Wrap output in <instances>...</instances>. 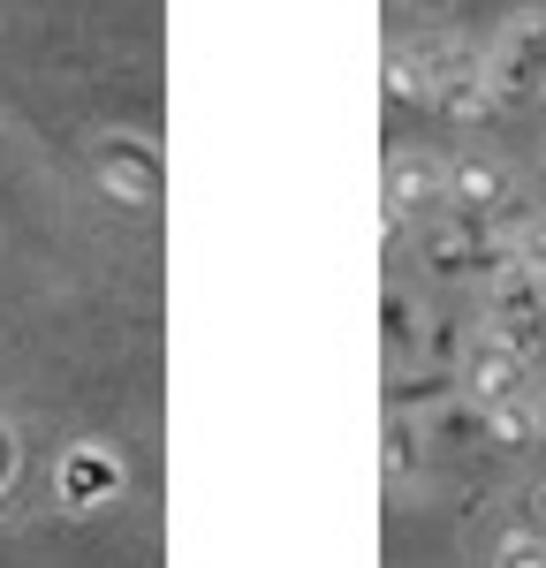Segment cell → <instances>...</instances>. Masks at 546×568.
Returning a JSON list of instances; mask_svg holds the SVG:
<instances>
[{"instance_id":"6da1fadb","label":"cell","mask_w":546,"mask_h":568,"mask_svg":"<svg viewBox=\"0 0 546 568\" xmlns=\"http://www.w3.org/2000/svg\"><path fill=\"white\" fill-rule=\"evenodd\" d=\"M486 77H494L501 106H524V99L539 106V91H546V8H516L508 23H494Z\"/></svg>"},{"instance_id":"7a4b0ae2","label":"cell","mask_w":546,"mask_h":568,"mask_svg":"<svg viewBox=\"0 0 546 568\" xmlns=\"http://www.w3.org/2000/svg\"><path fill=\"white\" fill-rule=\"evenodd\" d=\"M486 326H494L508 349H524L532 364H539L546 356V288H539V273L501 265L494 281H486Z\"/></svg>"},{"instance_id":"3957f363","label":"cell","mask_w":546,"mask_h":568,"mask_svg":"<svg viewBox=\"0 0 546 568\" xmlns=\"http://www.w3.org/2000/svg\"><path fill=\"white\" fill-rule=\"evenodd\" d=\"M532 379H539V364L524 349H508L494 326H478L471 342H463V356H455V387L471 394V402H508V394H532Z\"/></svg>"},{"instance_id":"277c9868","label":"cell","mask_w":546,"mask_h":568,"mask_svg":"<svg viewBox=\"0 0 546 568\" xmlns=\"http://www.w3.org/2000/svg\"><path fill=\"white\" fill-rule=\"evenodd\" d=\"M508 205H524V182L501 152H455L448 160V213L471 220H501Z\"/></svg>"},{"instance_id":"5b68a950","label":"cell","mask_w":546,"mask_h":568,"mask_svg":"<svg viewBox=\"0 0 546 568\" xmlns=\"http://www.w3.org/2000/svg\"><path fill=\"white\" fill-rule=\"evenodd\" d=\"M486 409V447L494 455H532L546 439V425H539V402L532 394H508V402H478Z\"/></svg>"},{"instance_id":"8992f818","label":"cell","mask_w":546,"mask_h":568,"mask_svg":"<svg viewBox=\"0 0 546 568\" xmlns=\"http://www.w3.org/2000/svg\"><path fill=\"white\" fill-rule=\"evenodd\" d=\"M387 190H395V213H433V205H448V168L425 152H403L387 168Z\"/></svg>"},{"instance_id":"52a82bcc","label":"cell","mask_w":546,"mask_h":568,"mask_svg":"<svg viewBox=\"0 0 546 568\" xmlns=\"http://www.w3.org/2000/svg\"><path fill=\"white\" fill-rule=\"evenodd\" d=\"M486 568H546V538L524 524H508L494 538V554H486Z\"/></svg>"},{"instance_id":"ba28073f","label":"cell","mask_w":546,"mask_h":568,"mask_svg":"<svg viewBox=\"0 0 546 568\" xmlns=\"http://www.w3.org/2000/svg\"><path fill=\"white\" fill-rule=\"evenodd\" d=\"M516 265H524V273H539V288H546V213L516 220Z\"/></svg>"},{"instance_id":"9c48e42d","label":"cell","mask_w":546,"mask_h":568,"mask_svg":"<svg viewBox=\"0 0 546 568\" xmlns=\"http://www.w3.org/2000/svg\"><path fill=\"white\" fill-rule=\"evenodd\" d=\"M516 524H524V530H539V538H546V470H539L532 485H524V500H516Z\"/></svg>"},{"instance_id":"30bf717a","label":"cell","mask_w":546,"mask_h":568,"mask_svg":"<svg viewBox=\"0 0 546 568\" xmlns=\"http://www.w3.org/2000/svg\"><path fill=\"white\" fill-rule=\"evenodd\" d=\"M410 8H425V16H448L455 0H410Z\"/></svg>"},{"instance_id":"8fae6325","label":"cell","mask_w":546,"mask_h":568,"mask_svg":"<svg viewBox=\"0 0 546 568\" xmlns=\"http://www.w3.org/2000/svg\"><path fill=\"white\" fill-rule=\"evenodd\" d=\"M532 402H539V425H546V379H532Z\"/></svg>"},{"instance_id":"7c38bea8","label":"cell","mask_w":546,"mask_h":568,"mask_svg":"<svg viewBox=\"0 0 546 568\" xmlns=\"http://www.w3.org/2000/svg\"><path fill=\"white\" fill-rule=\"evenodd\" d=\"M539 106H546V91H539Z\"/></svg>"}]
</instances>
